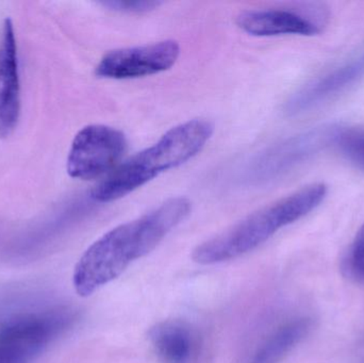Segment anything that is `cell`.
<instances>
[{"label":"cell","mask_w":364,"mask_h":363,"mask_svg":"<svg viewBox=\"0 0 364 363\" xmlns=\"http://www.w3.org/2000/svg\"><path fill=\"white\" fill-rule=\"evenodd\" d=\"M191 210L192 204L188 198H170L151 212L100 237L75 266V291L81 298H89L121 276L130 264L151 254Z\"/></svg>","instance_id":"cell-1"},{"label":"cell","mask_w":364,"mask_h":363,"mask_svg":"<svg viewBox=\"0 0 364 363\" xmlns=\"http://www.w3.org/2000/svg\"><path fill=\"white\" fill-rule=\"evenodd\" d=\"M326 195L327 187L323 183L304 187L201 243L193 251V261L212 266L237 259L267 242L282 228L309 215Z\"/></svg>","instance_id":"cell-2"},{"label":"cell","mask_w":364,"mask_h":363,"mask_svg":"<svg viewBox=\"0 0 364 363\" xmlns=\"http://www.w3.org/2000/svg\"><path fill=\"white\" fill-rule=\"evenodd\" d=\"M213 131V124L203 119H191L172 128L158 142L130 158L96 185L92 198L98 202H110L136 191L200 153Z\"/></svg>","instance_id":"cell-3"},{"label":"cell","mask_w":364,"mask_h":363,"mask_svg":"<svg viewBox=\"0 0 364 363\" xmlns=\"http://www.w3.org/2000/svg\"><path fill=\"white\" fill-rule=\"evenodd\" d=\"M333 126H322L290 136L259 153L246 168L250 185H265L288 175L331 146Z\"/></svg>","instance_id":"cell-4"},{"label":"cell","mask_w":364,"mask_h":363,"mask_svg":"<svg viewBox=\"0 0 364 363\" xmlns=\"http://www.w3.org/2000/svg\"><path fill=\"white\" fill-rule=\"evenodd\" d=\"M127 149L125 134L106 125H89L75 136L66 170L72 178L91 180L110 172Z\"/></svg>","instance_id":"cell-5"},{"label":"cell","mask_w":364,"mask_h":363,"mask_svg":"<svg viewBox=\"0 0 364 363\" xmlns=\"http://www.w3.org/2000/svg\"><path fill=\"white\" fill-rule=\"evenodd\" d=\"M68 313L28 315L0 327V363H27L70 324Z\"/></svg>","instance_id":"cell-6"},{"label":"cell","mask_w":364,"mask_h":363,"mask_svg":"<svg viewBox=\"0 0 364 363\" xmlns=\"http://www.w3.org/2000/svg\"><path fill=\"white\" fill-rule=\"evenodd\" d=\"M181 55L176 40H166L142 46L115 49L105 55L96 66L100 78H140L170 70Z\"/></svg>","instance_id":"cell-7"},{"label":"cell","mask_w":364,"mask_h":363,"mask_svg":"<svg viewBox=\"0 0 364 363\" xmlns=\"http://www.w3.org/2000/svg\"><path fill=\"white\" fill-rule=\"evenodd\" d=\"M21 112L18 58L12 21L6 18L0 34V138L11 136Z\"/></svg>","instance_id":"cell-8"},{"label":"cell","mask_w":364,"mask_h":363,"mask_svg":"<svg viewBox=\"0 0 364 363\" xmlns=\"http://www.w3.org/2000/svg\"><path fill=\"white\" fill-rule=\"evenodd\" d=\"M363 74L364 59H358L336 68L293 94L287 102L284 110L290 115L305 112L333 95H337L358 80Z\"/></svg>","instance_id":"cell-9"},{"label":"cell","mask_w":364,"mask_h":363,"mask_svg":"<svg viewBox=\"0 0 364 363\" xmlns=\"http://www.w3.org/2000/svg\"><path fill=\"white\" fill-rule=\"evenodd\" d=\"M237 23L243 31L256 36H316L318 25L299 13L287 10H250L240 13Z\"/></svg>","instance_id":"cell-10"},{"label":"cell","mask_w":364,"mask_h":363,"mask_svg":"<svg viewBox=\"0 0 364 363\" xmlns=\"http://www.w3.org/2000/svg\"><path fill=\"white\" fill-rule=\"evenodd\" d=\"M149 339L158 355L166 363H192L196 356V335L183 322H160L149 330Z\"/></svg>","instance_id":"cell-11"},{"label":"cell","mask_w":364,"mask_h":363,"mask_svg":"<svg viewBox=\"0 0 364 363\" xmlns=\"http://www.w3.org/2000/svg\"><path fill=\"white\" fill-rule=\"evenodd\" d=\"M312 322L308 318L291 320L263 340L250 363H278L309 334Z\"/></svg>","instance_id":"cell-12"},{"label":"cell","mask_w":364,"mask_h":363,"mask_svg":"<svg viewBox=\"0 0 364 363\" xmlns=\"http://www.w3.org/2000/svg\"><path fill=\"white\" fill-rule=\"evenodd\" d=\"M331 146L350 163L364 170V129L335 126Z\"/></svg>","instance_id":"cell-13"},{"label":"cell","mask_w":364,"mask_h":363,"mask_svg":"<svg viewBox=\"0 0 364 363\" xmlns=\"http://www.w3.org/2000/svg\"><path fill=\"white\" fill-rule=\"evenodd\" d=\"M348 270L350 276L364 283V224L355 237L348 258Z\"/></svg>","instance_id":"cell-14"},{"label":"cell","mask_w":364,"mask_h":363,"mask_svg":"<svg viewBox=\"0 0 364 363\" xmlns=\"http://www.w3.org/2000/svg\"><path fill=\"white\" fill-rule=\"evenodd\" d=\"M105 6L110 10L117 11L124 13H141L151 12L159 8L161 2L153 1V0H110V1L102 2Z\"/></svg>","instance_id":"cell-15"}]
</instances>
